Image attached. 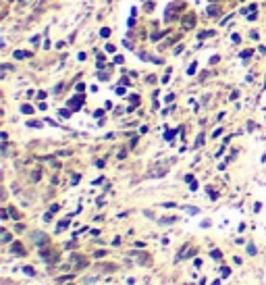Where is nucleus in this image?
Listing matches in <instances>:
<instances>
[{
    "mask_svg": "<svg viewBox=\"0 0 266 285\" xmlns=\"http://www.w3.org/2000/svg\"><path fill=\"white\" fill-rule=\"evenodd\" d=\"M181 25H183L185 31H187V29H193V27H196V13H187V15L181 19Z\"/></svg>",
    "mask_w": 266,
    "mask_h": 285,
    "instance_id": "f03ea898",
    "label": "nucleus"
},
{
    "mask_svg": "<svg viewBox=\"0 0 266 285\" xmlns=\"http://www.w3.org/2000/svg\"><path fill=\"white\" fill-rule=\"evenodd\" d=\"M67 227H69V219H65V221H60V223H58V229H56V231H65Z\"/></svg>",
    "mask_w": 266,
    "mask_h": 285,
    "instance_id": "f8f14e48",
    "label": "nucleus"
},
{
    "mask_svg": "<svg viewBox=\"0 0 266 285\" xmlns=\"http://www.w3.org/2000/svg\"><path fill=\"white\" fill-rule=\"evenodd\" d=\"M106 50H108V52H114L116 46H114V44H106Z\"/></svg>",
    "mask_w": 266,
    "mask_h": 285,
    "instance_id": "a878e982",
    "label": "nucleus"
},
{
    "mask_svg": "<svg viewBox=\"0 0 266 285\" xmlns=\"http://www.w3.org/2000/svg\"><path fill=\"white\" fill-rule=\"evenodd\" d=\"M71 110H79L81 106H83V96H81V94H77V96H73V98H71L69 100V104H67Z\"/></svg>",
    "mask_w": 266,
    "mask_h": 285,
    "instance_id": "7ed1b4c3",
    "label": "nucleus"
},
{
    "mask_svg": "<svg viewBox=\"0 0 266 285\" xmlns=\"http://www.w3.org/2000/svg\"><path fill=\"white\" fill-rule=\"evenodd\" d=\"M33 242H35L40 248H42V246H46L48 242H50V237H48L46 233H40V231H35V233H33Z\"/></svg>",
    "mask_w": 266,
    "mask_h": 285,
    "instance_id": "20e7f679",
    "label": "nucleus"
},
{
    "mask_svg": "<svg viewBox=\"0 0 266 285\" xmlns=\"http://www.w3.org/2000/svg\"><path fill=\"white\" fill-rule=\"evenodd\" d=\"M15 254H21V256H25V248H23L21 244H13V248H11Z\"/></svg>",
    "mask_w": 266,
    "mask_h": 285,
    "instance_id": "6e6552de",
    "label": "nucleus"
},
{
    "mask_svg": "<svg viewBox=\"0 0 266 285\" xmlns=\"http://www.w3.org/2000/svg\"><path fill=\"white\" fill-rule=\"evenodd\" d=\"M162 225H171V223H177V217H168V219H160Z\"/></svg>",
    "mask_w": 266,
    "mask_h": 285,
    "instance_id": "9b49d317",
    "label": "nucleus"
},
{
    "mask_svg": "<svg viewBox=\"0 0 266 285\" xmlns=\"http://www.w3.org/2000/svg\"><path fill=\"white\" fill-rule=\"evenodd\" d=\"M164 33H166V31H156V33H154V36H152V40H160V38H162V36H164Z\"/></svg>",
    "mask_w": 266,
    "mask_h": 285,
    "instance_id": "4be33fe9",
    "label": "nucleus"
},
{
    "mask_svg": "<svg viewBox=\"0 0 266 285\" xmlns=\"http://www.w3.org/2000/svg\"><path fill=\"white\" fill-rule=\"evenodd\" d=\"M31 179H33V181H38V179H40V169H35V171L31 173Z\"/></svg>",
    "mask_w": 266,
    "mask_h": 285,
    "instance_id": "b1692460",
    "label": "nucleus"
},
{
    "mask_svg": "<svg viewBox=\"0 0 266 285\" xmlns=\"http://www.w3.org/2000/svg\"><path fill=\"white\" fill-rule=\"evenodd\" d=\"M214 33H216L214 29H206V31H202V33H200V40H206V38H212Z\"/></svg>",
    "mask_w": 266,
    "mask_h": 285,
    "instance_id": "1a4fd4ad",
    "label": "nucleus"
},
{
    "mask_svg": "<svg viewBox=\"0 0 266 285\" xmlns=\"http://www.w3.org/2000/svg\"><path fill=\"white\" fill-rule=\"evenodd\" d=\"M252 56V50H243V52H241V58H243V60H248Z\"/></svg>",
    "mask_w": 266,
    "mask_h": 285,
    "instance_id": "a211bd4d",
    "label": "nucleus"
},
{
    "mask_svg": "<svg viewBox=\"0 0 266 285\" xmlns=\"http://www.w3.org/2000/svg\"><path fill=\"white\" fill-rule=\"evenodd\" d=\"M218 60H221L218 56H212V58H210V65H216V63H218Z\"/></svg>",
    "mask_w": 266,
    "mask_h": 285,
    "instance_id": "f704fd0d",
    "label": "nucleus"
},
{
    "mask_svg": "<svg viewBox=\"0 0 266 285\" xmlns=\"http://www.w3.org/2000/svg\"><path fill=\"white\" fill-rule=\"evenodd\" d=\"M177 11H183V2H181V0H175V2H171V4L166 6V13H164V21H166V23L175 21V19H177V15H179Z\"/></svg>",
    "mask_w": 266,
    "mask_h": 285,
    "instance_id": "f257e3e1",
    "label": "nucleus"
},
{
    "mask_svg": "<svg viewBox=\"0 0 266 285\" xmlns=\"http://www.w3.org/2000/svg\"><path fill=\"white\" fill-rule=\"evenodd\" d=\"M221 256H223L221 250H212V258H214V260H221Z\"/></svg>",
    "mask_w": 266,
    "mask_h": 285,
    "instance_id": "f3484780",
    "label": "nucleus"
},
{
    "mask_svg": "<svg viewBox=\"0 0 266 285\" xmlns=\"http://www.w3.org/2000/svg\"><path fill=\"white\" fill-rule=\"evenodd\" d=\"M248 252H250V254H252V256H254V254H256V248H254V244H250V246H248Z\"/></svg>",
    "mask_w": 266,
    "mask_h": 285,
    "instance_id": "c756f323",
    "label": "nucleus"
},
{
    "mask_svg": "<svg viewBox=\"0 0 266 285\" xmlns=\"http://www.w3.org/2000/svg\"><path fill=\"white\" fill-rule=\"evenodd\" d=\"M208 194H210V198H212V200H216V192H214L212 187H208Z\"/></svg>",
    "mask_w": 266,
    "mask_h": 285,
    "instance_id": "cd10ccee",
    "label": "nucleus"
},
{
    "mask_svg": "<svg viewBox=\"0 0 266 285\" xmlns=\"http://www.w3.org/2000/svg\"><path fill=\"white\" fill-rule=\"evenodd\" d=\"M231 40H233V42H235V44H239V42H241V38H239V36H237V33H233V38H231Z\"/></svg>",
    "mask_w": 266,
    "mask_h": 285,
    "instance_id": "473e14b6",
    "label": "nucleus"
},
{
    "mask_svg": "<svg viewBox=\"0 0 266 285\" xmlns=\"http://www.w3.org/2000/svg\"><path fill=\"white\" fill-rule=\"evenodd\" d=\"M256 9H258V6H256V4H250V6H248V9H245V13H254V11H256Z\"/></svg>",
    "mask_w": 266,
    "mask_h": 285,
    "instance_id": "c85d7f7f",
    "label": "nucleus"
},
{
    "mask_svg": "<svg viewBox=\"0 0 266 285\" xmlns=\"http://www.w3.org/2000/svg\"><path fill=\"white\" fill-rule=\"evenodd\" d=\"M60 117L69 119V117H71V110H69V108H62V110H60Z\"/></svg>",
    "mask_w": 266,
    "mask_h": 285,
    "instance_id": "6ab92c4d",
    "label": "nucleus"
},
{
    "mask_svg": "<svg viewBox=\"0 0 266 285\" xmlns=\"http://www.w3.org/2000/svg\"><path fill=\"white\" fill-rule=\"evenodd\" d=\"M196 69H198V63H191L189 69H187V75H193V73H196Z\"/></svg>",
    "mask_w": 266,
    "mask_h": 285,
    "instance_id": "4468645a",
    "label": "nucleus"
},
{
    "mask_svg": "<svg viewBox=\"0 0 266 285\" xmlns=\"http://www.w3.org/2000/svg\"><path fill=\"white\" fill-rule=\"evenodd\" d=\"M21 112H25V114H31V112H33V106H29V104H23V106H21Z\"/></svg>",
    "mask_w": 266,
    "mask_h": 285,
    "instance_id": "9d476101",
    "label": "nucleus"
},
{
    "mask_svg": "<svg viewBox=\"0 0 266 285\" xmlns=\"http://www.w3.org/2000/svg\"><path fill=\"white\" fill-rule=\"evenodd\" d=\"M175 133H177V129H173V131H168V133H164V139H168V141H171V139L175 137Z\"/></svg>",
    "mask_w": 266,
    "mask_h": 285,
    "instance_id": "2eb2a0df",
    "label": "nucleus"
},
{
    "mask_svg": "<svg viewBox=\"0 0 266 285\" xmlns=\"http://www.w3.org/2000/svg\"><path fill=\"white\" fill-rule=\"evenodd\" d=\"M166 169H168V164H160V167H156V169L150 171V177H162L166 173Z\"/></svg>",
    "mask_w": 266,
    "mask_h": 285,
    "instance_id": "39448f33",
    "label": "nucleus"
},
{
    "mask_svg": "<svg viewBox=\"0 0 266 285\" xmlns=\"http://www.w3.org/2000/svg\"><path fill=\"white\" fill-rule=\"evenodd\" d=\"M2 242H4V244H6V242H11V233H6V231L2 233Z\"/></svg>",
    "mask_w": 266,
    "mask_h": 285,
    "instance_id": "393cba45",
    "label": "nucleus"
},
{
    "mask_svg": "<svg viewBox=\"0 0 266 285\" xmlns=\"http://www.w3.org/2000/svg\"><path fill=\"white\" fill-rule=\"evenodd\" d=\"M129 100H131V106H137V104H139V96H135V94H133Z\"/></svg>",
    "mask_w": 266,
    "mask_h": 285,
    "instance_id": "dca6fc26",
    "label": "nucleus"
},
{
    "mask_svg": "<svg viewBox=\"0 0 266 285\" xmlns=\"http://www.w3.org/2000/svg\"><path fill=\"white\" fill-rule=\"evenodd\" d=\"M23 273L29 275V277H33V275H35V269H31V267H23Z\"/></svg>",
    "mask_w": 266,
    "mask_h": 285,
    "instance_id": "ddd939ff",
    "label": "nucleus"
},
{
    "mask_svg": "<svg viewBox=\"0 0 266 285\" xmlns=\"http://www.w3.org/2000/svg\"><path fill=\"white\" fill-rule=\"evenodd\" d=\"M77 92H85V85L83 83H77Z\"/></svg>",
    "mask_w": 266,
    "mask_h": 285,
    "instance_id": "c9c22d12",
    "label": "nucleus"
},
{
    "mask_svg": "<svg viewBox=\"0 0 266 285\" xmlns=\"http://www.w3.org/2000/svg\"><path fill=\"white\" fill-rule=\"evenodd\" d=\"M185 210L189 212V215H196V212H200L198 208H193V206H185Z\"/></svg>",
    "mask_w": 266,
    "mask_h": 285,
    "instance_id": "aec40b11",
    "label": "nucleus"
},
{
    "mask_svg": "<svg viewBox=\"0 0 266 285\" xmlns=\"http://www.w3.org/2000/svg\"><path fill=\"white\" fill-rule=\"evenodd\" d=\"M221 15V6H208V17H218Z\"/></svg>",
    "mask_w": 266,
    "mask_h": 285,
    "instance_id": "0eeeda50",
    "label": "nucleus"
},
{
    "mask_svg": "<svg viewBox=\"0 0 266 285\" xmlns=\"http://www.w3.org/2000/svg\"><path fill=\"white\" fill-rule=\"evenodd\" d=\"M13 56L15 58H31V52H27V50H15Z\"/></svg>",
    "mask_w": 266,
    "mask_h": 285,
    "instance_id": "423d86ee",
    "label": "nucleus"
},
{
    "mask_svg": "<svg viewBox=\"0 0 266 285\" xmlns=\"http://www.w3.org/2000/svg\"><path fill=\"white\" fill-rule=\"evenodd\" d=\"M58 208H60V206H58V204H52V206H50V212H52V215H54V212H56V210H58Z\"/></svg>",
    "mask_w": 266,
    "mask_h": 285,
    "instance_id": "2f4dec72",
    "label": "nucleus"
},
{
    "mask_svg": "<svg viewBox=\"0 0 266 285\" xmlns=\"http://www.w3.org/2000/svg\"><path fill=\"white\" fill-rule=\"evenodd\" d=\"M27 125H29V127H35V129H38V127H42V123H40V121H29Z\"/></svg>",
    "mask_w": 266,
    "mask_h": 285,
    "instance_id": "5701e85b",
    "label": "nucleus"
},
{
    "mask_svg": "<svg viewBox=\"0 0 266 285\" xmlns=\"http://www.w3.org/2000/svg\"><path fill=\"white\" fill-rule=\"evenodd\" d=\"M204 144V135H198V139H196V146H202Z\"/></svg>",
    "mask_w": 266,
    "mask_h": 285,
    "instance_id": "bb28decb",
    "label": "nucleus"
},
{
    "mask_svg": "<svg viewBox=\"0 0 266 285\" xmlns=\"http://www.w3.org/2000/svg\"><path fill=\"white\" fill-rule=\"evenodd\" d=\"M208 75H210V73H208V71H204V73L200 75V81H206V77H208Z\"/></svg>",
    "mask_w": 266,
    "mask_h": 285,
    "instance_id": "7c9ffc66",
    "label": "nucleus"
},
{
    "mask_svg": "<svg viewBox=\"0 0 266 285\" xmlns=\"http://www.w3.org/2000/svg\"><path fill=\"white\" fill-rule=\"evenodd\" d=\"M100 36H102V38H108V36H110V29H108V27H104V29L100 31Z\"/></svg>",
    "mask_w": 266,
    "mask_h": 285,
    "instance_id": "412c9836",
    "label": "nucleus"
},
{
    "mask_svg": "<svg viewBox=\"0 0 266 285\" xmlns=\"http://www.w3.org/2000/svg\"><path fill=\"white\" fill-rule=\"evenodd\" d=\"M229 275H231V271H229L227 267H223V277H229Z\"/></svg>",
    "mask_w": 266,
    "mask_h": 285,
    "instance_id": "72a5a7b5",
    "label": "nucleus"
}]
</instances>
